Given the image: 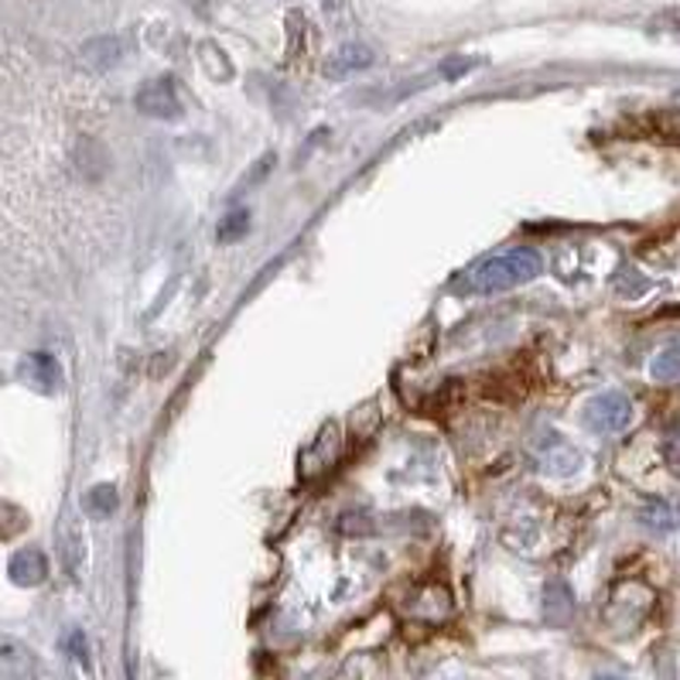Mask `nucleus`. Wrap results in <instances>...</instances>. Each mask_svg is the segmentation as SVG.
Returning a JSON list of instances; mask_svg holds the SVG:
<instances>
[{"instance_id": "9d476101", "label": "nucleus", "mask_w": 680, "mask_h": 680, "mask_svg": "<svg viewBox=\"0 0 680 680\" xmlns=\"http://www.w3.org/2000/svg\"><path fill=\"white\" fill-rule=\"evenodd\" d=\"M660 455L667 461V469L680 479V418L673 424H667L664 442H660Z\"/></svg>"}, {"instance_id": "9b49d317", "label": "nucleus", "mask_w": 680, "mask_h": 680, "mask_svg": "<svg viewBox=\"0 0 680 680\" xmlns=\"http://www.w3.org/2000/svg\"><path fill=\"white\" fill-rule=\"evenodd\" d=\"M83 55H86L89 65H110L120 55V41H113V38H96V41H89L83 48Z\"/></svg>"}, {"instance_id": "39448f33", "label": "nucleus", "mask_w": 680, "mask_h": 680, "mask_svg": "<svg viewBox=\"0 0 680 680\" xmlns=\"http://www.w3.org/2000/svg\"><path fill=\"white\" fill-rule=\"evenodd\" d=\"M574 616V595L565 581H551L544 589V619L551 626H568Z\"/></svg>"}, {"instance_id": "423d86ee", "label": "nucleus", "mask_w": 680, "mask_h": 680, "mask_svg": "<svg viewBox=\"0 0 680 680\" xmlns=\"http://www.w3.org/2000/svg\"><path fill=\"white\" fill-rule=\"evenodd\" d=\"M373 65V52L367 45H346L338 48V52L332 55V62L325 65V76H353V72L359 69H370Z\"/></svg>"}, {"instance_id": "ddd939ff", "label": "nucleus", "mask_w": 680, "mask_h": 680, "mask_svg": "<svg viewBox=\"0 0 680 680\" xmlns=\"http://www.w3.org/2000/svg\"><path fill=\"white\" fill-rule=\"evenodd\" d=\"M243 230H247V212H233L230 220H226V226L220 230V236H223V239H236Z\"/></svg>"}, {"instance_id": "f03ea898", "label": "nucleus", "mask_w": 680, "mask_h": 680, "mask_svg": "<svg viewBox=\"0 0 680 680\" xmlns=\"http://www.w3.org/2000/svg\"><path fill=\"white\" fill-rule=\"evenodd\" d=\"M581 421H585V428L595 434H622L629 424H633V400L619 391L598 394L585 404V410H581Z\"/></svg>"}, {"instance_id": "7ed1b4c3", "label": "nucleus", "mask_w": 680, "mask_h": 680, "mask_svg": "<svg viewBox=\"0 0 680 680\" xmlns=\"http://www.w3.org/2000/svg\"><path fill=\"white\" fill-rule=\"evenodd\" d=\"M137 110L154 116V120H175V116H182V100H178L175 83L172 79H151L148 86H140V92H137Z\"/></svg>"}, {"instance_id": "0eeeda50", "label": "nucleus", "mask_w": 680, "mask_h": 680, "mask_svg": "<svg viewBox=\"0 0 680 680\" xmlns=\"http://www.w3.org/2000/svg\"><path fill=\"white\" fill-rule=\"evenodd\" d=\"M574 469H581V455L565 445L561 438H554V452L544 455V472H554V475H571Z\"/></svg>"}, {"instance_id": "f257e3e1", "label": "nucleus", "mask_w": 680, "mask_h": 680, "mask_svg": "<svg viewBox=\"0 0 680 680\" xmlns=\"http://www.w3.org/2000/svg\"><path fill=\"white\" fill-rule=\"evenodd\" d=\"M541 271H544V260L533 250H527V247L506 250V254L482 260L466 277V290L469 295H499V290L520 287L533 277H541Z\"/></svg>"}, {"instance_id": "20e7f679", "label": "nucleus", "mask_w": 680, "mask_h": 680, "mask_svg": "<svg viewBox=\"0 0 680 680\" xmlns=\"http://www.w3.org/2000/svg\"><path fill=\"white\" fill-rule=\"evenodd\" d=\"M0 680H38L32 653L17 643H0Z\"/></svg>"}, {"instance_id": "1a4fd4ad", "label": "nucleus", "mask_w": 680, "mask_h": 680, "mask_svg": "<svg viewBox=\"0 0 680 680\" xmlns=\"http://www.w3.org/2000/svg\"><path fill=\"white\" fill-rule=\"evenodd\" d=\"M650 376H653V380H660V383L680 380V346H667V349H660L657 356H653V362H650Z\"/></svg>"}, {"instance_id": "2eb2a0df", "label": "nucleus", "mask_w": 680, "mask_h": 680, "mask_svg": "<svg viewBox=\"0 0 680 680\" xmlns=\"http://www.w3.org/2000/svg\"><path fill=\"white\" fill-rule=\"evenodd\" d=\"M322 4H325V8H338V0H322Z\"/></svg>"}, {"instance_id": "f8f14e48", "label": "nucleus", "mask_w": 680, "mask_h": 680, "mask_svg": "<svg viewBox=\"0 0 680 680\" xmlns=\"http://www.w3.org/2000/svg\"><path fill=\"white\" fill-rule=\"evenodd\" d=\"M89 503H92V509H96V514H100V517H110L113 509H116V490H113V485H100V490L92 493Z\"/></svg>"}, {"instance_id": "4468645a", "label": "nucleus", "mask_w": 680, "mask_h": 680, "mask_svg": "<svg viewBox=\"0 0 680 680\" xmlns=\"http://www.w3.org/2000/svg\"><path fill=\"white\" fill-rule=\"evenodd\" d=\"M595 680H622V677H613V673H605V677H595Z\"/></svg>"}, {"instance_id": "6e6552de", "label": "nucleus", "mask_w": 680, "mask_h": 680, "mask_svg": "<svg viewBox=\"0 0 680 680\" xmlns=\"http://www.w3.org/2000/svg\"><path fill=\"white\" fill-rule=\"evenodd\" d=\"M643 523L650 530H657V533H667V530H673L680 523V509L670 506V503H664V499H653L643 509Z\"/></svg>"}]
</instances>
